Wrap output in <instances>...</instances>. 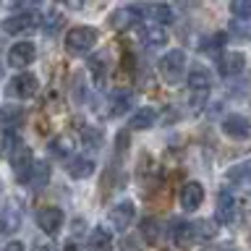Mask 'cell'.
I'll list each match as a JSON object with an SVG mask.
<instances>
[{"label": "cell", "instance_id": "obj_6", "mask_svg": "<svg viewBox=\"0 0 251 251\" xmlns=\"http://www.w3.org/2000/svg\"><path fill=\"white\" fill-rule=\"evenodd\" d=\"M39 92V81L34 74H16L8 81V94L16 100H31Z\"/></svg>", "mask_w": 251, "mask_h": 251}, {"label": "cell", "instance_id": "obj_35", "mask_svg": "<svg viewBox=\"0 0 251 251\" xmlns=\"http://www.w3.org/2000/svg\"><path fill=\"white\" fill-rule=\"evenodd\" d=\"M121 251H139V246H136V243H133L131 238H126V241L121 243Z\"/></svg>", "mask_w": 251, "mask_h": 251}, {"label": "cell", "instance_id": "obj_12", "mask_svg": "<svg viewBox=\"0 0 251 251\" xmlns=\"http://www.w3.org/2000/svg\"><path fill=\"white\" fill-rule=\"evenodd\" d=\"M204 201V186L199 183V180H188V183H183V188H180V207L194 212L199 209Z\"/></svg>", "mask_w": 251, "mask_h": 251}, {"label": "cell", "instance_id": "obj_32", "mask_svg": "<svg viewBox=\"0 0 251 251\" xmlns=\"http://www.w3.org/2000/svg\"><path fill=\"white\" fill-rule=\"evenodd\" d=\"M60 11H50L47 13V19L42 21V26H45V34H55V31H58V26H60Z\"/></svg>", "mask_w": 251, "mask_h": 251}, {"label": "cell", "instance_id": "obj_37", "mask_svg": "<svg viewBox=\"0 0 251 251\" xmlns=\"http://www.w3.org/2000/svg\"><path fill=\"white\" fill-rule=\"evenodd\" d=\"M249 241H251V235H249Z\"/></svg>", "mask_w": 251, "mask_h": 251}, {"label": "cell", "instance_id": "obj_27", "mask_svg": "<svg viewBox=\"0 0 251 251\" xmlns=\"http://www.w3.org/2000/svg\"><path fill=\"white\" fill-rule=\"evenodd\" d=\"M89 71H92L94 81L105 84V78H107V58L105 55H94V58H89Z\"/></svg>", "mask_w": 251, "mask_h": 251}, {"label": "cell", "instance_id": "obj_7", "mask_svg": "<svg viewBox=\"0 0 251 251\" xmlns=\"http://www.w3.org/2000/svg\"><path fill=\"white\" fill-rule=\"evenodd\" d=\"M223 133H225V136H230V139H235V141L251 139V118H249V115H241V113L225 115Z\"/></svg>", "mask_w": 251, "mask_h": 251}, {"label": "cell", "instance_id": "obj_36", "mask_svg": "<svg viewBox=\"0 0 251 251\" xmlns=\"http://www.w3.org/2000/svg\"><path fill=\"white\" fill-rule=\"evenodd\" d=\"M209 251H238V249H235V246H230V243H220V246L209 249Z\"/></svg>", "mask_w": 251, "mask_h": 251}, {"label": "cell", "instance_id": "obj_22", "mask_svg": "<svg viewBox=\"0 0 251 251\" xmlns=\"http://www.w3.org/2000/svg\"><path fill=\"white\" fill-rule=\"evenodd\" d=\"M74 147H76V141L71 133H60V136H55L50 141V152L52 157H58V160H63V157H71V152H74Z\"/></svg>", "mask_w": 251, "mask_h": 251}, {"label": "cell", "instance_id": "obj_9", "mask_svg": "<svg viewBox=\"0 0 251 251\" xmlns=\"http://www.w3.org/2000/svg\"><path fill=\"white\" fill-rule=\"evenodd\" d=\"M243 68H246V55H243V52H238V50H230V52H225L223 58L217 60V71H220V76H225V78H230V76H238Z\"/></svg>", "mask_w": 251, "mask_h": 251}, {"label": "cell", "instance_id": "obj_30", "mask_svg": "<svg viewBox=\"0 0 251 251\" xmlns=\"http://www.w3.org/2000/svg\"><path fill=\"white\" fill-rule=\"evenodd\" d=\"M225 39H227L225 31H217V34L207 37V39H204V45H201V52H215V50H220V47L225 45Z\"/></svg>", "mask_w": 251, "mask_h": 251}, {"label": "cell", "instance_id": "obj_24", "mask_svg": "<svg viewBox=\"0 0 251 251\" xmlns=\"http://www.w3.org/2000/svg\"><path fill=\"white\" fill-rule=\"evenodd\" d=\"M89 251H113V235L105 227H94L89 235Z\"/></svg>", "mask_w": 251, "mask_h": 251}, {"label": "cell", "instance_id": "obj_17", "mask_svg": "<svg viewBox=\"0 0 251 251\" xmlns=\"http://www.w3.org/2000/svg\"><path fill=\"white\" fill-rule=\"evenodd\" d=\"M139 227H141V238L147 241V246H157V243L162 241V235H165L162 233V223L157 217H144Z\"/></svg>", "mask_w": 251, "mask_h": 251}, {"label": "cell", "instance_id": "obj_25", "mask_svg": "<svg viewBox=\"0 0 251 251\" xmlns=\"http://www.w3.org/2000/svg\"><path fill=\"white\" fill-rule=\"evenodd\" d=\"M110 115H123L126 110H128L131 105H133V92H115L113 94V100H110Z\"/></svg>", "mask_w": 251, "mask_h": 251}, {"label": "cell", "instance_id": "obj_14", "mask_svg": "<svg viewBox=\"0 0 251 251\" xmlns=\"http://www.w3.org/2000/svg\"><path fill=\"white\" fill-rule=\"evenodd\" d=\"M225 180L235 188H251V160L233 165V168L225 173Z\"/></svg>", "mask_w": 251, "mask_h": 251}, {"label": "cell", "instance_id": "obj_19", "mask_svg": "<svg viewBox=\"0 0 251 251\" xmlns=\"http://www.w3.org/2000/svg\"><path fill=\"white\" fill-rule=\"evenodd\" d=\"M191 235H194V243H207L217 235V225L212 223V220H194Z\"/></svg>", "mask_w": 251, "mask_h": 251}, {"label": "cell", "instance_id": "obj_5", "mask_svg": "<svg viewBox=\"0 0 251 251\" xmlns=\"http://www.w3.org/2000/svg\"><path fill=\"white\" fill-rule=\"evenodd\" d=\"M39 26V13L37 11H21V13H13L3 21V29L8 34H29Z\"/></svg>", "mask_w": 251, "mask_h": 251}, {"label": "cell", "instance_id": "obj_13", "mask_svg": "<svg viewBox=\"0 0 251 251\" xmlns=\"http://www.w3.org/2000/svg\"><path fill=\"white\" fill-rule=\"evenodd\" d=\"M235 209H238L235 196L227 191V188H225V191H220V196H217V223L230 225L235 220Z\"/></svg>", "mask_w": 251, "mask_h": 251}, {"label": "cell", "instance_id": "obj_1", "mask_svg": "<svg viewBox=\"0 0 251 251\" xmlns=\"http://www.w3.org/2000/svg\"><path fill=\"white\" fill-rule=\"evenodd\" d=\"M97 39H100V34L94 26H74V29L66 31L63 45H66V50L71 55H86L94 45H97Z\"/></svg>", "mask_w": 251, "mask_h": 251}, {"label": "cell", "instance_id": "obj_23", "mask_svg": "<svg viewBox=\"0 0 251 251\" xmlns=\"http://www.w3.org/2000/svg\"><path fill=\"white\" fill-rule=\"evenodd\" d=\"M209 86H212V76H209L207 68H194L191 74H188V89L204 94V92H209Z\"/></svg>", "mask_w": 251, "mask_h": 251}, {"label": "cell", "instance_id": "obj_2", "mask_svg": "<svg viewBox=\"0 0 251 251\" xmlns=\"http://www.w3.org/2000/svg\"><path fill=\"white\" fill-rule=\"evenodd\" d=\"M160 76L165 84H180L186 76V52L183 50H168L160 58Z\"/></svg>", "mask_w": 251, "mask_h": 251}, {"label": "cell", "instance_id": "obj_33", "mask_svg": "<svg viewBox=\"0 0 251 251\" xmlns=\"http://www.w3.org/2000/svg\"><path fill=\"white\" fill-rule=\"evenodd\" d=\"M34 251H58V246H55L52 241H42V238H37V241H34Z\"/></svg>", "mask_w": 251, "mask_h": 251}, {"label": "cell", "instance_id": "obj_4", "mask_svg": "<svg viewBox=\"0 0 251 251\" xmlns=\"http://www.w3.org/2000/svg\"><path fill=\"white\" fill-rule=\"evenodd\" d=\"M8 162H11V168H13V173H16V178H19L21 183H26L29 170H31V165H34V154H31V149L24 144V141L13 144V147H11V152H8Z\"/></svg>", "mask_w": 251, "mask_h": 251}, {"label": "cell", "instance_id": "obj_15", "mask_svg": "<svg viewBox=\"0 0 251 251\" xmlns=\"http://www.w3.org/2000/svg\"><path fill=\"white\" fill-rule=\"evenodd\" d=\"M139 39L144 47H160L165 45V39H168V34H165L162 26H154V24H141L139 26Z\"/></svg>", "mask_w": 251, "mask_h": 251}, {"label": "cell", "instance_id": "obj_8", "mask_svg": "<svg viewBox=\"0 0 251 251\" xmlns=\"http://www.w3.org/2000/svg\"><path fill=\"white\" fill-rule=\"evenodd\" d=\"M34 58H37V50L31 42H16L8 50V66H13V68H26L34 63Z\"/></svg>", "mask_w": 251, "mask_h": 251}, {"label": "cell", "instance_id": "obj_3", "mask_svg": "<svg viewBox=\"0 0 251 251\" xmlns=\"http://www.w3.org/2000/svg\"><path fill=\"white\" fill-rule=\"evenodd\" d=\"M24 220V204L19 196H8L3 209H0V238H8L21 227Z\"/></svg>", "mask_w": 251, "mask_h": 251}, {"label": "cell", "instance_id": "obj_10", "mask_svg": "<svg viewBox=\"0 0 251 251\" xmlns=\"http://www.w3.org/2000/svg\"><path fill=\"white\" fill-rule=\"evenodd\" d=\"M37 225L47 235H55L63 227V209L60 207H42L37 212Z\"/></svg>", "mask_w": 251, "mask_h": 251}, {"label": "cell", "instance_id": "obj_28", "mask_svg": "<svg viewBox=\"0 0 251 251\" xmlns=\"http://www.w3.org/2000/svg\"><path fill=\"white\" fill-rule=\"evenodd\" d=\"M81 141H84V147H89V149H100L102 147V131L94 128V126H84L81 128Z\"/></svg>", "mask_w": 251, "mask_h": 251}, {"label": "cell", "instance_id": "obj_18", "mask_svg": "<svg viewBox=\"0 0 251 251\" xmlns=\"http://www.w3.org/2000/svg\"><path fill=\"white\" fill-rule=\"evenodd\" d=\"M47 183H50V165L34 160V165H31V170H29V178H26V186L39 191V188H45Z\"/></svg>", "mask_w": 251, "mask_h": 251}, {"label": "cell", "instance_id": "obj_16", "mask_svg": "<svg viewBox=\"0 0 251 251\" xmlns=\"http://www.w3.org/2000/svg\"><path fill=\"white\" fill-rule=\"evenodd\" d=\"M68 176L74 178V180H84V178H89L92 173H94V160L92 157H84V154H78L74 157V160L68 162Z\"/></svg>", "mask_w": 251, "mask_h": 251}, {"label": "cell", "instance_id": "obj_20", "mask_svg": "<svg viewBox=\"0 0 251 251\" xmlns=\"http://www.w3.org/2000/svg\"><path fill=\"white\" fill-rule=\"evenodd\" d=\"M154 121H157V110L154 107H139L136 113L131 115L128 126L133 131H144V128H152Z\"/></svg>", "mask_w": 251, "mask_h": 251}, {"label": "cell", "instance_id": "obj_31", "mask_svg": "<svg viewBox=\"0 0 251 251\" xmlns=\"http://www.w3.org/2000/svg\"><path fill=\"white\" fill-rule=\"evenodd\" d=\"M230 13L233 16H238V19H251V3L249 0H233L230 3Z\"/></svg>", "mask_w": 251, "mask_h": 251}, {"label": "cell", "instance_id": "obj_34", "mask_svg": "<svg viewBox=\"0 0 251 251\" xmlns=\"http://www.w3.org/2000/svg\"><path fill=\"white\" fill-rule=\"evenodd\" d=\"M0 251H26V246H24L21 241H11V243H5Z\"/></svg>", "mask_w": 251, "mask_h": 251}, {"label": "cell", "instance_id": "obj_21", "mask_svg": "<svg viewBox=\"0 0 251 251\" xmlns=\"http://www.w3.org/2000/svg\"><path fill=\"white\" fill-rule=\"evenodd\" d=\"M24 121V107L21 105H3L0 107V126L8 131H13L16 126H21Z\"/></svg>", "mask_w": 251, "mask_h": 251}, {"label": "cell", "instance_id": "obj_29", "mask_svg": "<svg viewBox=\"0 0 251 251\" xmlns=\"http://www.w3.org/2000/svg\"><path fill=\"white\" fill-rule=\"evenodd\" d=\"M147 13L154 16V26L173 24V8H168V5H152V8H147Z\"/></svg>", "mask_w": 251, "mask_h": 251}, {"label": "cell", "instance_id": "obj_11", "mask_svg": "<svg viewBox=\"0 0 251 251\" xmlns=\"http://www.w3.org/2000/svg\"><path fill=\"white\" fill-rule=\"evenodd\" d=\"M136 217V209H133V201H118L113 209H110V223H113L115 230H128V225Z\"/></svg>", "mask_w": 251, "mask_h": 251}, {"label": "cell", "instance_id": "obj_26", "mask_svg": "<svg viewBox=\"0 0 251 251\" xmlns=\"http://www.w3.org/2000/svg\"><path fill=\"white\" fill-rule=\"evenodd\" d=\"M173 241H176L178 249H188L194 246V235H191V223H178L176 230H173Z\"/></svg>", "mask_w": 251, "mask_h": 251}]
</instances>
